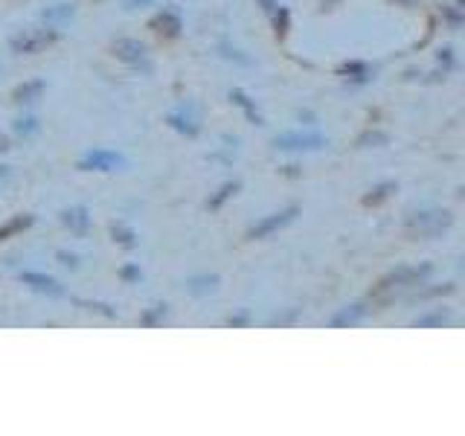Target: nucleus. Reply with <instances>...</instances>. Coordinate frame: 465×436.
<instances>
[{
    "mask_svg": "<svg viewBox=\"0 0 465 436\" xmlns=\"http://www.w3.org/2000/svg\"><path fill=\"white\" fill-rule=\"evenodd\" d=\"M58 41V29L47 26V29H21L18 35L9 38V47L12 53L18 56H36L41 50H47V47H53Z\"/></svg>",
    "mask_w": 465,
    "mask_h": 436,
    "instance_id": "nucleus-1",
    "label": "nucleus"
},
{
    "mask_svg": "<svg viewBox=\"0 0 465 436\" xmlns=\"http://www.w3.org/2000/svg\"><path fill=\"white\" fill-rule=\"evenodd\" d=\"M451 213H416V216H410L407 218V233L410 236H416V239H436L442 230L451 227Z\"/></svg>",
    "mask_w": 465,
    "mask_h": 436,
    "instance_id": "nucleus-2",
    "label": "nucleus"
},
{
    "mask_svg": "<svg viewBox=\"0 0 465 436\" xmlns=\"http://www.w3.org/2000/svg\"><path fill=\"white\" fill-rule=\"evenodd\" d=\"M329 143L320 131H282L274 137V149L279 152H317Z\"/></svg>",
    "mask_w": 465,
    "mask_h": 436,
    "instance_id": "nucleus-3",
    "label": "nucleus"
},
{
    "mask_svg": "<svg viewBox=\"0 0 465 436\" xmlns=\"http://www.w3.org/2000/svg\"><path fill=\"white\" fill-rule=\"evenodd\" d=\"M430 273V265H402L390 271L387 277H381L378 285H375V294H393L395 288H407V285H416L422 277Z\"/></svg>",
    "mask_w": 465,
    "mask_h": 436,
    "instance_id": "nucleus-4",
    "label": "nucleus"
},
{
    "mask_svg": "<svg viewBox=\"0 0 465 436\" xmlns=\"http://www.w3.org/2000/svg\"><path fill=\"white\" fill-rule=\"evenodd\" d=\"M120 166H125V157L113 149H102V145L88 149L76 163L79 172H116Z\"/></svg>",
    "mask_w": 465,
    "mask_h": 436,
    "instance_id": "nucleus-5",
    "label": "nucleus"
},
{
    "mask_svg": "<svg viewBox=\"0 0 465 436\" xmlns=\"http://www.w3.org/2000/svg\"><path fill=\"white\" fill-rule=\"evenodd\" d=\"M300 216V207H285V209H279V213H271V216H265L259 218L251 230H247V239H268L279 230H285L288 224Z\"/></svg>",
    "mask_w": 465,
    "mask_h": 436,
    "instance_id": "nucleus-6",
    "label": "nucleus"
},
{
    "mask_svg": "<svg viewBox=\"0 0 465 436\" xmlns=\"http://www.w3.org/2000/svg\"><path fill=\"white\" fill-rule=\"evenodd\" d=\"M113 56L120 58L123 64H128V67L152 70V64H148V50H145V44L137 41V38H116V41H113Z\"/></svg>",
    "mask_w": 465,
    "mask_h": 436,
    "instance_id": "nucleus-7",
    "label": "nucleus"
},
{
    "mask_svg": "<svg viewBox=\"0 0 465 436\" xmlns=\"http://www.w3.org/2000/svg\"><path fill=\"white\" fill-rule=\"evenodd\" d=\"M21 282L29 285L32 291H38V294H47V297H64V288L58 285V280L47 277V273H38V271H21Z\"/></svg>",
    "mask_w": 465,
    "mask_h": 436,
    "instance_id": "nucleus-8",
    "label": "nucleus"
},
{
    "mask_svg": "<svg viewBox=\"0 0 465 436\" xmlns=\"http://www.w3.org/2000/svg\"><path fill=\"white\" fill-rule=\"evenodd\" d=\"M148 26H152L163 38H178L180 29H184V21H180V15L175 9H163V12L155 15L152 21H148Z\"/></svg>",
    "mask_w": 465,
    "mask_h": 436,
    "instance_id": "nucleus-9",
    "label": "nucleus"
},
{
    "mask_svg": "<svg viewBox=\"0 0 465 436\" xmlns=\"http://www.w3.org/2000/svg\"><path fill=\"white\" fill-rule=\"evenodd\" d=\"M58 221L68 227L70 233H88L90 227V213H88V207H70V209H64V213L58 216Z\"/></svg>",
    "mask_w": 465,
    "mask_h": 436,
    "instance_id": "nucleus-10",
    "label": "nucleus"
},
{
    "mask_svg": "<svg viewBox=\"0 0 465 436\" xmlns=\"http://www.w3.org/2000/svg\"><path fill=\"white\" fill-rule=\"evenodd\" d=\"M367 305L363 302H352V305H343L340 312H335L329 317V326H335V329H343V326H355L358 320H363L367 317Z\"/></svg>",
    "mask_w": 465,
    "mask_h": 436,
    "instance_id": "nucleus-11",
    "label": "nucleus"
},
{
    "mask_svg": "<svg viewBox=\"0 0 465 436\" xmlns=\"http://www.w3.org/2000/svg\"><path fill=\"white\" fill-rule=\"evenodd\" d=\"M338 73L346 79V82H352V85H367L372 82V67L367 61H346L338 67Z\"/></svg>",
    "mask_w": 465,
    "mask_h": 436,
    "instance_id": "nucleus-12",
    "label": "nucleus"
},
{
    "mask_svg": "<svg viewBox=\"0 0 465 436\" xmlns=\"http://www.w3.org/2000/svg\"><path fill=\"white\" fill-rule=\"evenodd\" d=\"M44 90H47V82H44V79H29V82H24V85H18V88L12 90V102L29 105V102H36Z\"/></svg>",
    "mask_w": 465,
    "mask_h": 436,
    "instance_id": "nucleus-13",
    "label": "nucleus"
},
{
    "mask_svg": "<svg viewBox=\"0 0 465 436\" xmlns=\"http://www.w3.org/2000/svg\"><path fill=\"white\" fill-rule=\"evenodd\" d=\"M166 125L175 128L178 134H187V137H198V131H201V125H198L195 117H189L187 111H172V114L166 117Z\"/></svg>",
    "mask_w": 465,
    "mask_h": 436,
    "instance_id": "nucleus-14",
    "label": "nucleus"
},
{
    "mask_svg": "<svg viewBox=\"0 0 465 436\" xmlns=\"http://www.w3.org/2000/svg\"><path fill=\"white\" fill-rule=\"evenodd\" d=\"M32 224H36V216H29V213H18V216L6 218L3 224H0V241H6V239H12V236L29 230Z\"/></svg>",
    "mask_w": 465,
    "mask_h": 436,
    "instance_id": "nucleus-15",
    "label": "nucleus"
},
{
    "mask_svg": "<svg viewBox=\"0 0 465 436\" xmlns=\"http://www.w3.org/2000/svg\"><path fill=\"white\" fill-rule=\"evenodd\" d=\"M230 102L232 105H239L242 111H244V117L247 120H251L253 125H265V120H262V114H259V111H256V102L251 99V96H247L242 88H232L230 90Z\"/></svg>",
    "mask_w": 465,
    "mask_h": 436,
    "instance_id": "nucleus-16",
    "label": "nucleus"
},
{
    "mask_svg": "<svg viewBox=\"0 0 465 436\" xmlns=\"http://www.w3.org/2000/svg\"><path fill=\"white\" fill-rule=\"evenodd\" d=\"M215 288H219V277H215V273H201V277L187 280V291L192 297H207Z\"/></svg>",
    "mask_w": 465,
    "mask_h": 436,
    "instance_id": "nucleus-17",
    "label": "nucleus"
},
{
    "mask_svg": "<svg viewBox=\"0 0 465 436\" xmlns=\"http://www.w3.org/2000/svg\"><path fill=\"white\" fill-rule=\"evenodd\" d=\"M111 236H113L116 245H123V248H137V233L131 230L128 224H123V221H113V224H111Z\"/></svg>",
    "mask_w": 465,
    "mask_h": 436,
    "instance_id": "nucleus-18",
    "label": "nucleus"
},
{
    "mask_svg": "<svg viewBox=\"0 0 465 436\" xmlns=\"http://www.w3.org/2000/svg\"><path fill=\"white\" fill-rule=\"evenodd\" d=\"M271 18H274V32H276V38H285L288 35V29H291V12L285 6H274L271 9Z\"/></svg>",
    "mask_w": 465,
    "mask_h": 436,
    "instance_id": "nucleus-19",
    "label": "nucleus"
},
{
    "mask_svg": "<svg viewBox=\"0 0 465 436\" xmlns=\"http://www.w3.org/2000/svg\"><path fill=\"white\" fill-rule=\"evenodd\" d=\"M395 192V184H378L375 189H370V195H363V207H378L381 201H387L390 195Z\"/></svg>",
    "mask_w": 465,
    "mask_h": 436,
    "instance_id": "nucleus-20",
    "label": "nucleus"
},
{
    "mask_svg": "<svg viewBox=\"0 0 465 436\" xmlns=\"http://www.w3.org/2000/svg\"><path fill=\"white\" fill-rule=\"evenodd\" d=\"M239 186H242L239 181H227V184H221V189L215 192V195L207 201V207H210V209H219V207H221L227 198H232V195H236V192H239Z\"/></svg>",
    "mask_w": 465,
    "mask_h": 436,
    "instance_id": "nucleus-21",
    "label": "nucleus"
},
{
    "mask_svg": "<svg viewBox=\"0 0 465 436\" xmlns=\"http://www.w3.org/2000/svg\"><path fill=\"white\" fill-rule=\"evenodd\" d=\"M73 12H76V9H73L70 3H56L53 9L44 12V18H47V21H68V18H73Z\"/></svg>",
    "mask_w": 465,
    "mask_h": 436,
    "instance_id": "nucleus-22",
    "label": "nucleus"
},
{
    "mask_svg": "<svg viewBox=\"0 0 465 436\" xmlns=\"http://www.w3.org/2000/svg\"><path fill=\"white\" fill-rule=\"evenodd\" d=\"M451 320L448 312H436V314H425V317H416L413 320V326H442V323Z\"/></svg>",
    "mask_w": 465,
    "mask_h": 436,
    "instance_id": "nucleus-23",
    "label": "nucleus"
},
{
    "mask_svg": "<svg viewBox=\"0 0 465 436\" xmlns=\"http://www.w3.org/2000/svg\"><path fill=\"white\" fill-rule=\"evenodd\" d=\"M163 317H166V305H155L152 312H145L140 317V323H143V326H155V323H160Z\"/></svg>",
    "mask_w": 465,
    "mask_h": 436,
    "instance_id": "nucleus-24",
    "label": "nucleus"
},
{
    "mask_svg": "<svg viewBox=\"0 0 465 436\" xmlns=\"http://www.w3.org/2000/svg\"><path fill=\"white\" fill-rule=\"evenodd\" d=\"M120 280L123 282H140L143 280V271L137 265H123L120 268Z\"/></svg>",
    "mask_w": 465,
    "mask_h": 436,
    "instance_id": "nucleus-25",
    "label": "nucleus"
},
{
    "mask_svg": "<svg viewBox=\"0 0 465 436\" xmlns=\"http://www.w3.org/2000/svg\"><path fill=\"white\" fill-rule=\"evenodd\" d=\"M36 128H38V120H36V117H26V120L15 122V131H18V134H32Z\"/></svg>",
    "mask_w": 465,
    "mask_h": 436,
    "instance_id": "nucleus-26",
    "label": "nucleus"
},
{
    "mask_svg": "<svg viewBox=\"0 0 465 436\" xmlns=\"http://www.w3.org/2000/svg\"><path fill=\"white\" fill-rule=\"evenodd\" d=\"M56 259H58L61 265H68V268H79V256H76V253H68V250H58V253H56Z\"/></svg>",
    "mask_w": 465,
    "mask_h": 436,
    "instance_id": "nucleus-27",
    "label": "nucleus"
},
{
    "mask_svg": "<svg viewBox=\"0 0 465 436\" xmlns=\"http://www.w3.org/2000/svg\"><path fill=\"white\" fill-rule=\"evenodd\" d=\"M125 9H140V6H152V0H123Z\"/></svg>",
    "mask_w": 465,
    "mask_h": 436,
    "instance_id": "nucleus-28",
    "label": "nucleus"
},
{
    "mask_svg": "<svg viewBox=\"0 0 465 436\" xmlns=\"http://www.w3.org/2000/svg\"><path fill=\"white\" fill-rule=\"evenodd\" d=\"M227 323H230V326H242V323H247V312H242V314H236V317H230Z\"/></svg>",
    "mask_w": 465,
    "mask_h": 436,
    "instance_id": "nucleus-29",
    "label": "nucleus"
},
{
    "mask_svg": "<svg viewBox=\"0 0 465 436\" xmlns=\"http://www.w3.org/2000/svg\"><path fill=\"white\" fill-rule=\"evenodd\" d=\"M262 6H265V12H271L276 6V0H262Z\"/></svg>",
    "mask_w": 465,
    "mask_h": 436,
    "instance_id": "nucleus-30",
    "label": "nucleus"
},
{
    "mask_svg": "<svg viewBox=\"0 0 465 436\" xmlns=\"http://www.w3.org/2000/svg\"><path fill=\"white\" fill-rule=\"evenodd\" d=\"M9 149V145H6V140H0V152H6Z\"/></svg>",
    "mask_w": 465,
    "mask_h": 436,
    "instance_id": "nucleus-31",
    "label": "nucleus"
}]
</instances>
